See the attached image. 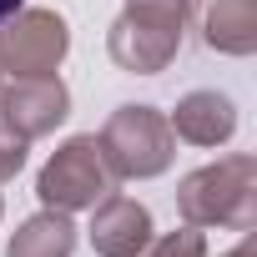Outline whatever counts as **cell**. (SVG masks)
I'll list each match as a JSON object with an SVG mask.
<instances>
[{
	"label": "cell",
	"instance_id": "cell-1",
	"mask_svg": "<svg viewBox=\"0 0 257 257\" xmlns=\"http://www.w3.org/2000/svg\"><path fill=\"white\" fill-rule=\"evenodd\" d=\"M16 6H21V0H0V21H6V16H11Z\"/></svg>",
	"mask_w": 257,
	"mask_h": 257
}]
</instances>
